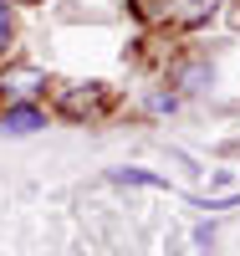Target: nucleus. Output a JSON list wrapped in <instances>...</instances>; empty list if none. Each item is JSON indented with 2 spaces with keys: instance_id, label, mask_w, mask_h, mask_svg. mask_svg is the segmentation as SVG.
Listing matches in <instances>:
<instances>
[{
  "instance_id": "3",
  "label": "nucleus",
  "mask_w": 240,
  "mask_h": 256,
  "mask_svg": "<svg viewBox=\"0 0 240 256\" xmlns=\"http://www.w3.org/2000/svg\"><path fill=\"white\" fill-rule=\"evenodd\" d=\"M194 6H200V10H205V6H210V10H215V0H194Z\"/></svg>"
},
{
  "instance_id": "1",
  "label": "nucleus",
  "mask_w": 240,
  "mask_h": 256,
  "mask_svg": "<svg viewBox=\"0 0 240 256\" xmlns=\"http://www.w3.org/2000/svg\"><path fill=\"white\" fill-rule=\"evenodd\" d=\"M0 128H5V134H36V128H46V113L31 108V102H20V108H10L0 118Z\"/></svg>"
},
{
  "instance_id": "2",
  "label": "nucleus",
  "mask_w": 240,
  "mask_h": 256,
  "mask_svg": "<svg viewBox=\"0 0 240 256\" xmlns=\"http://www.w3.org/2000/svg\"><path fill=\"white\" fill-rule=\"evenodd\" d=\"M5 41H10V10L0 6V52H5Z\"/></svg>"
}]
</instances>
